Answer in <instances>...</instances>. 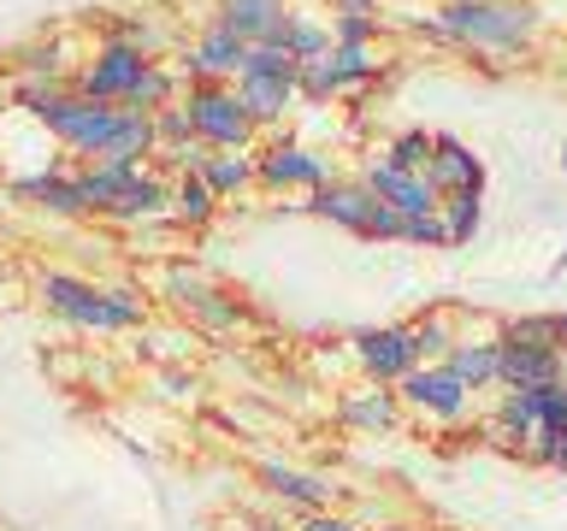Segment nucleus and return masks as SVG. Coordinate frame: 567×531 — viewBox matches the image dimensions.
<instances>
[{"label": "nucleus", "instance_id": "40", "mask_svg": "<svg viewBox=\"0 0 567 531\" xmlns=\"http://www.w3.org/2000/svg\"><path fill=\"white\" fill-rule=\"evenodd\" d=\"M478 437H485L491 449H508V455H520V431H514L508 419H496V414H491L485 425H478Z\"/></svg>", "mask_w": 567, "mask_h": 531}, {"label": "nucleus", "instance_id": "19", "mask_svg": "<svg viewBox=\"0 0 567 531\" xmlns=\"http://www.w3.org/2000/svg\"><path fill=\"white\" fill-rule=\"evenodd\" d=\"M278 18H284V0H219V18H213V24H225L230 35H243V42L255 48L272 35Z\"/></svg>", "mask_w": 567, "mask_h": 531}, {"label": "nucleus", "instance_id": "6", "mask_svg": "<svg viewBox=\"0 0 567 531\" xmlns=\"http://www.w3.org/2000/svg\"><path fill=\"white\" fill-rule=\"evenodd\" d=\"M354 361L372 384H402L408 372L420 366V348H414V325H379V331H354L349 336Z\"/></svg>", "mask_w": 567, "mask_h": 531}, {"label": "nucleus", "instance_id": "25", "mask_svg": "<svg viewBox=\"0 0 567 531\" xmlns=\"http://www.w3.org/2000/svg\"><path fill=\"white\" fill-rule=\"evenodd\" d=\"M202 177H207V189L219 195V201H225V195H243L248 184H260V171H255V154H243V148H230V154H213Z\"/></svg>", "mask_w": 567, "mask_h": 531}, {"label": "nucleus", "instance_id": "24", "mask_svg": "<svg viewBox=\"0 0 567 531\" xmlns=\"http://www.w3.org/2000/svg\"><path fill=\"white\" fill-rule=\"evenodd\" d=\"M443 366H450L467 389H485V384H496V343H467V336H461V343L443 354Z\"/></svg>", "mask_w": 567, "mask_h": 531}, {"label": "nucleus", "instance_id": "23", "mask_svg": "<svg viewBox=\"0 0 567 531\" xmlns=\"http://www.w3.org/2000/svg\"><path fill=\"white\" fill-rule=\"evenodd\" d=\"M503 343H520V348H544V354H567V336H561V313H520L503 325Z\"/></svg>", "mask_w": 567, "mask_h": 531}, {"label": "nucleus", "instance_id": "43", "mask_svg": "<svg viewBox=\"0 0 567 531\" xmlns=\"http://www.w3.org/2000/svg\"><path fill=\"white\" fill-rule=\"evenodd\" d=\"M18 65H24V71H48V77H53V71H60V48H35V53H24Z\"/></svg>", "mask_w": 567, "mask_h": 531}, {"label": "nucleus", "instance_id": "3", "mask_svg": "<svg viewBox=\"0 0 567 531\" xmlns=\"http://www.w3.org/2000/svg\"><path fill=\"white\" fill-rule=\"evenodd\" d=\"M35 295H42L60 319L83 325V331H131V325H142V319H148V301H142L136 290H124V283H113V290H95V283H83V278L42 272V278H35Z\"/></svg>", "mask_w": 567, "mask_h": 531}, {"label": "nucleus", "instance_id": "8", "mask_svg": "<svg viewBox=\"0 0 567 531\" xmlns=\"http://www.w3.org/2000/svg\"><path fill=\"white\" fill-rule=\"evenodd\" d=\"M361 184L379 195L384 207L408 212V219H420V212H437V207H443V195L432 189V177H425V171H396V166H384V159H372Z\"/></svg>", "mask_w": 567, "mask_h": 531}, {"label": "nucleus", "instance_id": "13", "mask_svg": "<svg viewBox=\"0 0 567 531\" xmlns=\"http://www.w3.org/2000/svg\"><path fill=\"white\" fill-rule=\"evenodd\" d=\"M437 195H461V189H485V159H478L461 136H437L432 142V166H425Z\"/></svg>", "mask_w": 567, "mask_h": 531}, {"label": "nucleus", "instance_id": "16", "mask_svg": "<svg viewBox=\"0 0 567 531\" xmlns=\"http://www.w3.org/2000/svg\"><path fill=\"white\" fill-rule=\"evenodd\" d=\"M260 485L284 496V502H296V508H308V513H326L337 502V485H326V478H313V472H296V467H284V460H266L260 467Z\"/></svg>", "mask_w": 567, "mask_h": 531}, {"label": "nucleus", "instance_id": "42", "mask_svg": "<svg viewBox=\"0 0 567 531\" xmlns=\"http://www.w3.org/2000/svg\"><path fill=\"white\" fill-rule=\"evenodd\" d=\"M159 396H166V402H184V396H195V378H184V372H166V378H159Z\"/></svg>", "mask_w": 567, "mask_h": 531}, {"label": "nucleus", "instance_id": "10", "mask_svg": "<svg viewBox=\"0 0 567 531\" xmlns=\"http://www.w3.org/2000/svg\"><path fill=\"white\" fill-rule=\"evenodd\" d=\"M166 290H172L177 308L195 313L207 331H237V319L248 313L243 301H230V295H219V290H207V283L195 278V272H166Z\"/></svg>", "mask_w": 567, "mask_h": 531}, {"label": "nucleus", "instance_id": "31", "mask_svg": "<svg viewBox=\"0 0 567 531\" xmlns=\"http://www.w3.org/2000/svg\"><path fill=\"white\" fill-rule=\"evenodd\" d=\"M496 419H508L514 431H520V442L544 425V414H538V389H503V402H496Z\"/></svg>", "mask_w": 567, "mask_h": 531}, {"label": "nucleus", "instance_id": "37", "mask_svg": "<svg viewBox=\"0 0 567 531\" xmlns=\"http://www.w3.org/2000/svg\"><path fill=\"white\" fill-rule=\"evenodd\" d=\"M402 230H408V212H396V207L379 201V212H372V225H367V237H372V242H402Z\"/></svg>", "mask_w": 567, "mask_h": 531}, {"label": "nucleus", "instance_id": "32", "mask_svg": "<svg viewBox=\"0 0 567 531\" xmlns=\"http://www.w3.org/2000/svg\"><path fill=\"white\" fill-rule=\"evenodd\" d=\"M432 142H437V136H425V131H402V136L384 148V166H396V171H425V166H432Z\"/></svg>", "mask_w": 567, "mask_h": 531}, {"label": "nucleus", "instance_id": "14", "mask_svg": "<svg viewBox=\"0 0 567 531\" xmlns=\"http://www.w3.org/2000/svg\"><path fill=\"white\" fill-rule=\"evenodd\" d=\"M337 419L354 425V431H396V425H402V396L367 378V384L343 389V402H337Z\"/></svg>", "mask_w": 567, "mask_h": 531}, {"label": "nucleus", "instance_id": "44", "mask_svg": "<svg viewBox=\"0 0 567 531\" xmlns=\"http://www.w3.org/2000/svg\"><path fill=\"white\" fill-rule=\"evenodd\" d=\"M337 7H343V12H367V18H372V0H337Z\"/></svg>", "mask_w": 567, "mask_h": 531}, {"label": "nucleus", "instance_id": "39", "mask_svg": "<svg viewBox=\"0 0 567 531\" xmlns=\"http://www.w3.org/2000/svg\"><path fill=\"white\" fill-rule=\"evenodd\" d=\"M538 414H544V425H556V431H567V384H549V389H538Z\"/></svg>", "mask_w": 567, "mask_h": 531}, {"label": "nucleus", "instance_id": "45", "mask_svg": "<svg viewBox=\"0 0 567 531\" xmlns=\"http://www.w3.org/2000/svg\"><path fill=\"white\" fill-rule=\"evenodd\" d=\"M567 272V248H561V254H556V266H549V278H561Z\"/></svg>", "mask_w": 567, "mask_h": 531}, {"label": "nucleus", "instance_id": "4", "mask_svg": "<svg viewBox=\"0 0 567 531\" xmlns=\"http://www.w3.org/2000/svg\"><path fill=\"white\" fill-rule=\"evenodd\" d=\"M184 113H189V131L207 142V148H248V136H255V118H248V106L237 101V88L225 83H189L184 95Z\"/></svg>", "mask_w": 567, "mask_h": 531}, {"label": "nucleus", "instance_id": "35", "mask_svg": "<svg viewBox=\"0 0 567 531\" xmlns=\"http://www.w3.org/2000/svg\"><path fill=\"white\" fill-rule=\"evenodd\" d=\"M331 95H337L331 65L326 60H308V65H301V77H296V101H331Z\"/></svg>", "mask_w": 567, "mask_h": 531}, {"label": "nucleus", "instance_id": "49", "mask_svg": "<svg viewBox=\"0 0 567 531\" xmlns=\"http://www.w3.org/2000/svg\"><path fill=\"white\" fill-rule=\"evenodd\" d=\"M561 336H567V313H561Z\"/></svg>", "mask_w": 567, "mask_h": 531}, {"label": "nucleus", "instance_id": "7", "mask_svg": "<svg viewBox=\"0 0 567 531\" xmlns=\"http://www.w3.org/2000/svg\"><path fill=\"white\" fill-rule=\"evenodd\" d=\"M396 396H402L408 407H420V414H432V419H461V414H467V396H473V389L437 361V366H414V372H408V378L396 384Z\"/></svg>", "mask_w": 567, "mask_h": 531}, {"label": "nucleus", "instance_id": "34", "mask_svg": "<svg viewBox=\"0 0 567 531\" xmlns=\"http://www.w3.org/2000/svg\"><path fill=\"white\" fill-rule=\"evenodd\" d=\"M372 35H379V12H337V30H331V42H343V48H367Z\"/></svg>", "mask_w": 567, "mask_h": 531}, {"label": "nucleus", "instance_id": "29", "mask_svg": "<svg viewBox=\"0 0 567 531\" xmlns=\"http://www.w3.org/2000/svg\"><path fill=\"white\" fill-rule=\"evenodd\" d=\"M172 101H177V77L166 65H148L136 77V88H131V101H124V106H131V113H159V106H172Z\"/></svg>", "mask_w": 567, "mask_h": 531}, {"label": "nucleus", "instance_id": "15", "mask_svg": "<svg viewBox=\"0 0 567 531\" xmlns=\"http://www.w3.org/2000/svg\"><path fill=\"white\" fill-rule=\"evenodd\" d=\"M308 207L319 212V219H331L343 230H361V237H367L372 212H379V195H372L367 184H326V189H313Z\"/></svg>", "mask_w": 567, "mask_h": 531}, {"label": "nucleus", "instance_id": "9", "mask_svg": "<svg viewBox=\"0 0 567 531\" xmlns=\"http://www.w3.org/2000/svg\"><path fill=\"white\" fill-rule=\"evenodd\" d=\"M248 60V42L243 35H230L225 24H207V35L184 53V77L189 83H225V77H237Z\"/></svg>", "mask_w": 567, "mask_h": 531}, {"label": "nucleus", "instance_id": "1", "mask_svg": "<svg viewBox=\"0 0 567 531\" xmlns=\"http://www.w3.org/2000/svg\"><path fill=\"white\" fill-rule=\"evenodd\" d=\"M18 101H24L30 113L78 154H101L106 142H113L118 118H124V106H113V101H89V95H78V88H65V83H35V77L18 83Z\"/></svg>", "mask_w": 567, "mask_h": 531}, {"label": "nucleus", "instance_id": "20", "mask_svg": "<svg viewBox=\"0 0 567 531\" xmlns=\"http://www.w3.org/2000/svg\"><path fill=\"white\" fill-rule=\"evenodd\" d=\"M237 101L248 106V118L266 124V118H284L296 106V77H237Z\"/></svg>", "mask_w": 567, "mask_h": 531}, {"label": "nucleus", "instance_id": "22", "mask_svg": "<svg viewBox=\"0 0 567 531\" xmlns=\"http://www.w3.org/2000/svg\"><path fill=\"white\" fill-rule=\"evenodd\" d=\"M166 201H172V189L159 184L154 171H136L131 184H124L113 201H106V212H113V219H159V212H166Z\"/></svg>", "mask_w": 567, "mask_h": 531}, {"label": "nucleus", "instance_id": "18", "mask_svg": "<svg viewBox=\"0 0 567 531\" xmlns=\"http://www.w3.org/2000/svg\"><path fill=\"white\" fill-rule=\"evenodd\" d=\"M18 201H35V207H48V212H89V195L78 177H65V171H42V177H18L12 184Z\"/></svg>", "mask_w": 567, "mask_h": 531}, {"label": "nucleus", "instance_id": "50", "mask_svg": "<svg viewBox=\"0 0 567 531\" xmlns=\"http://www.w3.org/2000/svg\"><path fill=\"white\" fill-rule=\"evenodd\" d=\"M255 531H278V525H255Z\"/></svg>", "mask_w": 567, "mask_h": 531}, {"label": "nucleus", "instance_id": "2", "mask_svg": "<svg viewBox=\"0 0 567 531\" xmlns=\"http://www.w3.org/2000/svg\"><path fill=\"white\" fill-rule=\"evenodd\" d=\"M437 24L450 30V42L461 48H485V53H526L538 42L544 18L532 0H443Z\"/></svg>", "mask_w": 567, "mask_h": 531}, {"label": "nucleus", "instance_id": "38", "mask_svg": "<svg viewBox=\"0 0 567 531\" xmlns=\"http://www.w3.org/2000/svg\"><path fill=\"white\" fill-rule=\"evenodd\" d=\"M213 154H219V148H207V142H202V136H189V142H184V148H172L166 159H172V166H177V171H207V159H213Z\"/></svg>", "mask_w": 567, "mask_h": 531}, {"label": "nucleus", "instance_id": "11", "mask_svg": "<svg viewBox=\"0 0 567 531\" xmlns=\"http://www.w3.org/2000/svg\"><path fill=\"white\" fill-rule=\"evenodd\" d=\"M255 171H260L266 189H326V184H331L326 166H319V154L296 148V142H278V148H266V154L255 159Z\"/></svg>", "mask_w": 567, "mask_h": 531}, {"label": "nucleus", "instance_id": "36", "mask_svg": "<svg viewBox=\"0 0 567 531\" xmlns=\"http://www.w3.org/2000/svg\"><path fill=\"white\" fill-rule=\"evenodd\" d=\"M402 242H414V248H450V230H443L437 212H420V219H408Z\"/></svg>", "mask_w": 567, "mask_h": 531}, {"label": "nucleus", "instance_id": "27", "mask_svg": "<svg viewBox=\"0 0 567 531\" xmlns=\"http://www.w3.org/2000/svg\"><path fill=\"white\" fill-rule=\"evenodd\" d=\"M326 65H331V83H337V95H343V88H361V83H372V77H379V60H372V48H343V42H331Z\"/></svg>", "mask_w": 567, "mask_h": 531}, {"label": "nucleus", "instance_id": "41", "mask_svg": "<svg viewBox=\"0 0 567 531\" xmlns=\"http://www.w3.org/2000/svg\"><path fill=\"white\" fill-rule=\"evenodd\" d=\"M301 531H361V525L343 520V513H308V520H301Z\"/></svg>", "mask_w": 567, "mask_h": 531}, {"label": "nucleus", "instance_id": "33", "mask_svg": "<svg viewBox=\"0 0 567 531\" xmlns=\"http://www.w3.org/2000/svg\"><path fill=\"white\" fill-rule=\"evenodd\" d=\"M195 131H189V113H184V101H172V106H159L154 113V154H172V148H184Z\"/></svg>", "mask_w": 567, "mask_h": 531}, {"label": "nucleus", "instance_id": "28", "mask_svg": "<svg viewBox=\"0 0 567 531\" xmlns=\"http://www.w3.org/2000/svg\"><path fill=\"white\" fill-rule=\"evenodd\" d=\"M437 219H443V230H450V248H461V242H473V237H478V219H485V207H478V189L443 195Z\"/></svg>", "mask_w": 567, "mask_h": 531}, {"label": "nucleus", "instance_id": "26", "mask_svg": "<svg viewBox=\"0 0 567 531\" xmlns=\"http://www.w3.org/2000/svg\"><path fill=\"white\" fill-rule=\"evenodd\" d=\"M213 207H219V195L207 189V177H202V171H184V177H177V189H172V219L207 225V219H213Z\"/></svg>", "mask_w": 567, "mask_h": 531}, {"label": "nucleus", "instance_id": "48", "mask_svg": "<svg viewBox=\"0 0 567 531\" xmlns=\"http://www.w3.org/2000/svg\"><path fill=\"white\" fill-rule=\"evenodd\" d=\"M561 171H567V148H561Z\"/></svg>", "mask_w": 567, "mask_h": 531}, {"label": "nucleus", "instance_id": "30", "mask_svg": "<svg viewBox=\"0 0 567 531\" xmlns=\"http://www.w3.org/2000/svg\"><path fill=\"white\" fill-rule=\"evenodd\" d=\"M461 343V336L450 331V319H443V313H420L414 319V348H420V366H437L443 361V354H450Z\"/></svg>", "mask_w": 567, "mask_h": 531}, {"label": "nucleus", "instance_id": "21", "mask_svg": "<svg viewBox=\"0 0 567 531\" xmlns=\"http://www.w3.org/2000/svg\"><path fill=\"white\" fill-rule=\"evenodd\" d=\"M266 48H284L296 65H308V60H326V53H331V30H319V24H308V18L284 12L272 24V35H266Z\"/></svg>", "mask_w": 567, "mask_h": 531}, {"label": "nucleus", "instance_id": "46", "mask_svg": "<svg viewBox=\"0 0 567 531\" xmlns=\"http://www.w3.org/2000/svg\"><path fill=\"white\" fill-rule=\"evenodd\" d=\"M384 531H420V525H384Z\"/></svg>", "mask_w": 567, "mask_h": 531}, {"label": "nucleus", "instance_id": "5", "mask_svg": "<svg viewBox=\"0 0 567 531\" xmlns=\"http://www.w3.org/2000/svg\"><path fill=\"white\" fill-rule=\"evenodd\" d=\"M148 65H154L148 53H136V48H124V42H101L95 60H89L78 77H71V88H78V95H89V101L124 106V101H131V88H136V77H142Z\"/></svg>", "mask_w": 567, "mask_h": 531}, {"label": "nucleus", "instance_id": "12", "mask_svg": "<svg viewBox=\"0 0 567 531\" xmlns=\"http://www.w3.org/2000/svg\"><path fill=\"white\" fill-rule=\"evenodd\" d=\"M496 384L503 389H549V384H561V354L520 348V343H503V336H496Z\"/></svg>", "mask_w": 567, "mask_h": 531}, {"label": "nucleus", "instance_id": "47", "mask_svg": "<svg viewBox=\"0 0 567 531\" xmlns=\"http://www.w3.org/2000/svg\"><path fill=\"white\" fill-rule=\"evenodd\" d=\"M561 384H567V354H561Z\"/></svg>", "mask_w": 567, "mask_h": 531}, {"label": "nucleus", "instance_id": "17", "mask_svg": "<svg viewBox=\"0 0 567 531\" xmlns=\"http://www.w3.org/2000/svg\"><path fill=\"white\" fill-rule=\"evenodd\" d=\"M154 154V113H131L124 106V118H118V131H113V142L95 154V166H142V159Z\"/></svg>", "mask_w": 567, "mask_h": 531}]
</instances>
